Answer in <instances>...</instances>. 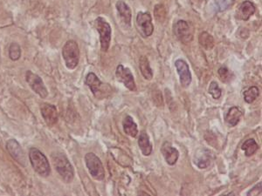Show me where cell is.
I'll use <instances>...</instances> for the list:
<instances>
[{
    "label": "cell",
    "mask_w": 262,
    "mask_h": 196,
    "mask_svg": "<svg viewBox=\"0 0 262 196\" xmlns=\"http://www.w3.org/2000/svg\"><path fill=\"white\" fill-rule=\"evenodd\" d=\"M117 9H118L121 19L123 20L125 25L128 26L131 25V19H132V14H131V10H130L129 6L126 3H124V1H118L117 3Z\"/></svg>",
    "instance_id": "17"
},
{
    "label": "cell",
    "mask_w": 262,
    "mask_h": 196,
    "mask_svg": "<svg viewBox=\"0 0 262 196\" xmlns=\"http://www.w3.org/2000/svg\"><path fill=\"white\" fill-rule=\"evenodd\" d=\"M29 158L33 168L39 175L44 177L50 175L51 169L49 162L43 153H41L37 148H31L29 152Z\"/></svg>",
    "instance_id": "3"
},
{
    "label": "cell",
    "mask_w": 262,
    "mask_h": 196,
    "mask_svg": "<svg viewBox=\"0 0 262 196\" xmlns=\"http://www.w3.org/2000/svg\"><path fill=\"white\" fill-rule=\"evenodd\" d=\"M219 79L222 82H228L231 80V74L230 71L226 68H220L218 71Z\"/></svg>",
    "instance_id": "28"
},
{
    "label": "cell",
    "mask_w": 262,
    "mask_h": 196,
    "mask_svg": "<svg viewBox=\"0 0 262 196\" xmlns=\"http://www.w3.org/2000/svg\"><path fill=\"white\" fill-rule=\"evenodd\" d=\"M115 75H117L118 80L120 82L124 83V86H126L127 88L130 91H132V92L136 91V83H135L134 76H133L130 68H124L123 64H119L117 68Z\"/></svg>",
    "instance_id": "10"
},
{
    "label": "cell",
    "mask_w": 262,
    "mask_h": 196,
    "mask_svg": "<svg viewBox=\"0 0 262 196\" xmlns=\"http://www.w3.org/2000/svg\"><path fill=\"white\" fill-rule=\"evenodd\" d=\"M174 34L181 43L187 45L193 40V29L188 22L179 20L173 26Z\"/></svg>",
    "instance_id": "7"
},
{
    "label": "cell",
    "mask_w": 262,
    "mask_h": 196,
    "mask_svg": "<svg viewBox=\"0 0 262 196\" xmlns=\"http://www.w3.org/2000/svg\"><path fill=\"white\" fill-rule=\"evenodd\" d=\"M161 153H163L166 162L170 166L175 165L179 159V150L168 141H165L161 147Z\"/></svg>",
    "instance_id": "13"
},
{
    "label": "cell",
    "mask_w": 262,
    "mask_h": 196,
    "mask_svg": "<svg viewBox=\"0 0 262 196\" xmlns=\"http://www.w3.org/2000/svg\"><path fill=\"white\" fill-rule=\"evenodd\" d=\"M259 90L257 86H251L244 92V100L248 104H252L259 97Z\"/></svg>",
    "instance_id": "23"
},
{
    "label": "cell",
    "mask_w": 262,
    "mask_h": 196,
    "mask_svg": "<svg viewBox=\"0 0 262 196\" xmlns=\"http://www.w3.org/2000/svg\"><path fill=\"white\" fill-rule=\"evenodd\" d=\"M208 91H209L210 94L212 95L213 98L215 99V100H218V99L220 98L221 94H222L221 89H220L219 85H218V83L215 82V81H213V82L210 84Z\"/></svg>",
    "instance_id": "27"
},
{
    "label": "cell",
    "mask_w": 262,
    "mask_h": 196,
    "mask_svg": "<svg viewBox=\"0 0 262 196\" xmlns=\"http://www.w3.org/2000/svg\"><path fill=\"white\" fill-rule=\"evenodd\" d=\"M166 9L163 5H157L155 7L154 15L157 21L163 23L166 19Z\"/></svg>",
    "instance_id": "25"
},
{
    "label": "cell",
    "mask_w": 262,
    "mask_h": 196,
    "mask_svg": "<svg viewBox=\"0 0 262 196\" xmlns=\"http://www.w3.org/2000/svg\"><path fill=\"white\" fill-rule=\"evenodd\" d=\"M212 154L208 149L203 148L197 151L195 153L194 163L198 169H206L211 165Z\"/></svg>",
    "instance_id": "15"
},
{
    "label": "cell",
    "mask_w": 262,
    "mask_h": 196,
    "mask_svg": "<svg viewBox=\"0 0 262 196\" xmlns=\"http://www.w3.org/2000/svg\"><path fill=\"white\" fill-rule=\"evenodd\" d=\"M242 115H243V114H242V112L240 108H237V107H232L229 109L228 113L225 115V122L227 123L229 126H237L238 123L240 122Z\"/></svg>",
    "instance_id": "19"
},
{
    "label": "cell",
    "mask_w": 262,
    "mask_h": 196,
    "mask_svg": "<svg viewBox=\"0 0 262 196\" xmlns=\"http://www.w3.org/2000/svg\"><path fill=\"white\" fill-rule=\"evenodd\" d=\"M175 67H176L178 74L179 75L181 86L185 88L188 87L191 85V80H192L188 64L183 59H178L175 62Z\"/></svg>",
    "instance_id": "11"
},
{
    "label": "cell",
    "mask_w": 262,
    "mask_h": 196,
    "mask_svg": "<svg viewBox=\"0 0 262 196\" xmlns=\"http://www.w3.org/2000/svg\"><path fill=\"white\" fill-rule=\"evenodd\" d=\"M261 182H259V183L255 185L254 187L252 188V189L250 190L249 192L247 193V196H257L260 195L261 194Z\"/></svg>",
    "instance_id": "29"
},
{
    "label": "cell",
    "mask_w": 262,
    "mask_h": 196,
    "mask_svg": "<svg viewBox=\"0 0 262 196\" xmlns=\"http://www.w3.org/2000/svg\"><path fill=\"white\" fill-rule=\"evenodd\" d=\"M138 146L140 150L142 152V154L144 156H150L152 153V145H151V141L149 135L142 131L140 134L138 138Z\"/></svg>",
    "instance_id": "18"
},
{
    "label": "cell",
    "mask_w": 262,
    "mask_h": 196,
    "mask_svg": "<svg viewBox=\"0 0 262 196\" xmlns=\"http://www.w3.org/2000/svg\"><path fill=\"white\" fill-rule=\"evenodd\" d=\"M136 26L139 34L142 38H148L154 31V25L152 24V18L149 13L140 12L136 16Z\"/></svg>",
    "instance_id": "8"
},
{
    "label": "cell",
    "mask_w": 262,
    "mask_h": 196,
    "mask_svg": "<svg viewBox=\"0 0 262 196\" xmlns=\"http://www.w3.org/2000/svg\"><path fill=\"white\" fill-rule=\"evenodd\" d=\"M255 13V7L252 2L245 1L241 4V7L238 11V17L239 19H242L244 21H247L251 16H253Z\"/></svg>",
    "instance_id": "16"
},
{
    "label": "cell",
    "mask_w": 262,
    "mask_h": 196,
    "mask_svg": "<svg viewBox=\"0 0 262 196\" xmlns=\"http://www.w3.org/2000/svg\"><path fill=\"white\" fill-rule=\"evenodd\" d=\"M52 159L56 170L62 176L63 181L67 183L72 182L74 177V169L65 154L62 153H53Z\"/></svg>",
    "instance_id": "1"
},
{
    "label": "cell",
    "mask_w": 262,
    "mask_h": 196,
    "mask_svg": "<svg viewBox=\"0 0 262 196\" xmlns=\"http://www.w3.org/2000/svg\"><path fill=\"white\" fill-rule=\"evenodd\" d=\"M139 68L145 80H151L153 78V71L151 69L148 58L142 56L139 59Z\"/></svg>",
    "instance_id": "21"
},
{
    "label": "cell",
    "mask_w": 262,
    "mask_h": 196,
    "mask_svg": "<svg viewBox=\"0 0 262 196\" xmlns=\"http://www.w3.org/2000/svg\"><path fill=\"white\" fill-rule=\"evenodd\" d=\"M123 126H124V131L127 135H129L130 137L135 138L138 134V128L136 122L133 120V118L130 115H127L124 118L123 121Z\"/></svg>",
    "instance_id": "20"
},
{
    "label": "cell",
    "mask_w": 262,
    "mask_h": 196,
    "mask_svg": "<svg viewBox=\"0 0 262 196\" xmlns=\"http://www.w3.org/2000/svg\"><path fill=\"white\" fill-rule=\"evenodd\" d=\"M85 162L90 175L97 181H102L105 178V170L101 159L94 153H86Z\"/></svg>",
    "instance_id": "5"
},
{
    "label": "cell",
    "mask_w": 262,
    "mask_h": 196,
    "mask_svg": "<svg viewBox=\"0 0 262 196\" xmlns=\"http://www.w3.org/2000/svg\"><path fill=\"white\" fill-rule=\"evenodd\" d=\"M242 150L245 151V155L247 157L252 156L259 149V145L257 144L253 139H249L244 142Z\"/></svg>",
    "instance_id": "22"
},
{
    "label": "cell",
    "mask_w": 262,
    "mask_h": 196,
    "mask_svg": "<svg viewBox=\"0 0 262 196\" xmlns=\"http://www.w3.org/2000/svg\"><path fill=\"white\" fill-rule=\"evenodd\" d=\"M96 30L100 34L102 50L103 52H108L111 42V27L108 22L106 21V19L102 17H99L96 19Z\"/></svg>",
    "instance_id": "6"
},
{
    "label": "cell",
    "mask_w": 262,
    "mask_h": 196,
    "mask_svg": "<svg viewBox=\"0 0 262 196\" xmlns=\"http://www.w3.org/2000/svg\"><path fill=\"white\" fill-rule=\"evenodd\" d=\"M85 84L90 87L95 97L99 100L108 97L112 92L111 87L108 84L102 83L94 73H90L86 75Z\"/></svg>",
    "instance_id": "2"
},
{
    "label": "cell",
    "mask_w": 262,
    "mask_h": 196,
    "mask_svg": "<svg viewBox=\"0 0 262 196\" xmlns=\"http://www.w3.org/2000/svg\"><path fill=\"white\" fill-rule=\"evenodd\" d=\"M62 56L65 60L66 67L73 70L77 67L80 60V50L77 43L74 40H68L63 46Z\"/></svg>",
    "instance_id": "4"
},
{
    "label": "cell",
    "mask_w": 262,
    "mask_h": 196,
    "mask_svg": "<svg viewBox=\"0 0 262 196\" xmlns=\"http://www.w3.org/2000/svg\"><path fill=\"white\" fill-rule=\"evenodd\" d=\"M7 148L10 154L12 155L13 159H16L18 162L22 165H25V153L22 150L20 145L16 140H10L7 144Z\"/></svg>",
    "instance_id": "14"
},
{
    "label": "cell",
    "mask_w": 262,
    "mask_h": 196,
    "mask_svg": "<svg viewBox=\"0 0 262 196\" xmlns=\"http://www.w3.org/2000/svg\"><path fill=\"white\" fill-rule=\"evenodd\" d=\"M41 114L46 121L47 126H52L55 125L58 121V113L53 105L43 104L40 108Z\"/></svg>",
    "instance_id": "12"
},
{
    "label": "cell",
    "mask_w": 262,
    "mask_h": 196,
    "mask_svg": "<svg viewBox=\"0 0 262 196\" xmlns=\"http://www.w3.org/2000/svg\"><path fill=\"white\" fill-rule=\"evenodd\" d=\"M25 80L34 92L40 95L41 98L45 99L48 95L43 81L37 74H34L32 71H27L25 74Z\"/></svg>",
    "instance_id": "9"
},
{
    "label": "cell",
    "mask_w": 262,
    "mask_h": 196,
    "mask_svg": "<svg viewBox=\"0 0 262 196\" xmlns=\"http://www.w3.org/2000/svg\"><path fill=\"white\" fill-rule=\"evenodd\" d=\"M9 56L13 60H18L20 58L21 49L18 44L13 43L11 45L9 48Z\"/></svg>",
    "instance_id": "26"
},
{
    "label": "cell",
    "mask_w": 262,
    "mask_h": 196,
    "mask_svg": "<svg viewBox=\"0 0 262 196\" xmlns=\"http://www.w3.org/2000/svg\"><path fill=\"white\" fill-rule=\"evenodd\" d=\"M198 40H199L201 46H203L206 50L212 49L214 46V40H213V36L210 35L207 31H203L199 35Z\"/></svg>",
    "instance_id": "24"
}]
</instances>
